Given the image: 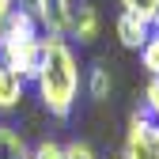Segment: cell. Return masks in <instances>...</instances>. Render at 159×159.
Listing matches in <instances>:
<instances>
[{"mask_svg": "<svg viewBox=\"0 0 159 159\" xmlns=\"http://www.w3.org/2000/svg\"><path fill=\"white\" fill-rule=\"evenodd\" d=\"M34 84H38V95H42V106L53 117L72 114L76 91H80V61L65 38H46V57H42Z\"/></svg>", "mask_w": 159, "mask_h": 159, "instance_id": "cell-1", "label": "cell"}, {"mask_svg": "<svg viewBox=\"0 0 159 159\" xmlns=\"http://www.w3.org/2000/svg\"><path fill=\"white\" fill-rule=\"evenodd\" d=\"M125 159H159V125H155L152 114H140V110H136L129 117Z\"/></svg>", "mask_w": 159, "mask_h": 159, "instance_id": "cell-2", "label": "cell"}, {"mask_svg": "<svg viewBox=\"0 0 159 159\" xmlns=\"http://www.w3.org/2000/svg\"><path fill=\"white\" fill-rule=\"evenodd\" d=\"M34 19L46 27V38H65L68 34V11L72 0H30Z\"/></svg>", "mask_w": 159, "mask_h": 159, "instance_id": "cell-3", "label": "cell"}, {"mask_svg": "<svg viewBox=\"0 0 159 159\" xmlns=\"http://www.w3.org/2000/svg\"><path fill=\"white\" fill-rule=\"evenodd\" d=\"M114 30H117V38H121V46H125V49H140V46L148 42V38L155 34L148 19H140V15H133V11H121V15H117V23H114Z\"/></svg>", "mask_w": 159, "mask_h": 159, "instance_id": "cell-4", "label": "cell"}, {"mask_svg": "<svg viewBox=\"0 0 159 159\" xmlns=\"http://www.w3.org/2000/svg\"><path fill=\"white\" fill-rule=\"evenodd\" d=\"M68 34L72 38H80V42H95V34H98V11H95V4H72V11H68Z\"/></svg>", "mask_w": 159, "mask_h": 159, "instance_id": "cell-5", "label": "cell"}, {"mask_svg": "<svg viewBox=\"0 0 159 159\" xmlns=\"http://www.w3.org/2000/svg\"><path fill=\"white\" fill-rule=\"evenodd\" d=\"M23 84H27V80L19 76V72H11V68L0 65V110H15V106H19V98H23Z\"/></svg>", "mask_w": 159, "mask_h": 159, "instance_id": "cell-6", "label": "cell"}, {"mask_svg": "<svg viewBox=\"0 0 159 159\" xmlns=\"http://www.w3.org/2000/svg\"><path fill=\"white\" fill-rule=\"evenodd\" d=\"M27 140L11 125H0V159H27Z\"/></svg>", "mask_w": 159, "mask_h": 159, "instance_id": "cell-7", "label": "cell"}, {"mask_svg": "<svg viewBox=\"0 0 159 159\" xmlns=\"http://www.w3.org/2000/svg\"><path fill=\"white\" fill-rule=\"evenodd\" d=\"M87 91H91V98H95V102L110 98V68L95 65V68H91V76H87Z\"/></svg>", "mask_w": 159, "mask_h": 159, "instance_id": "cell-8", "label": "cell"}, {"mask_svg": "<svg viewBox=\"0 0 159 159\" xmlns=\"http://www.w3.org/2000/svg\"><path fill=\"white\" fill-rule=\"evenodd\" d=\"M140 65L148 68V76H159V34H152L140 46Z\"/></svg>", "mask_w": 159, "mask_h": 159, "instance_id": "cell-9", "label": "cell"}, {"mask_svg": "<svg viewBox=\"0 0 159 159\" xmlns=\"http://www.w3.org/2000/svg\"><path fill=\"white\" fill-rule=\"evenodd\" d=\"M125 4V11H133V15H140V19H155V11H159V0H121Z\"/></svg>", "mask_w": 159, "mask_h": 159, "instance_id": "cell-10", "label": "cell"}, {"mask_svg": "<svg viewBox=\"0 0 159 159\" xmlns=\"http://www.w3.org/2000/svg\"><path fill=\"white\" fill-rule=\"evenodd\" d=\"M30 159H65V144H57V140H38V148L30 152Z\"/></svg>", "mask_w": 159, "mask_h": 159, "instance_id": "cell-11", "label": "cell"}, {"mask_svg": "<svg viewBox=\"0 0 159 159\" xmlns=\"http://www.w3.org/2000/svg\"><path fill=\"white\" fill-rule=\"evenodd\" d=\"M144 106H148V114H152V117L159 114V76H152V84L144 87Z\"/></svg>", "mask_w": 159, "mask_h": 159, "instance_id": "cell-12", "label": "cell"}, {"mask_svg": "<svg viewBox=\"0 0 159 159\" xmlns=\"http://www.w3.org/2000/svg\"><path fill=\"white\" fill-rule=\"evenodd\" d=\"M65 159H95V152L84 140H72V144H65Z\"/></svg>", "mask_w": 159, "mask_h": 159, "instance_id": "cell-13", "label": "cell"}, {"mask_svg": "<svg viewBox=\"0 0 159 159\" xmlns=\"http://www.w3.org/2000/svg\"><path fill=\"white\" fill-rule=\"evenodd\" d=\"M11 8H15V0H0V27H4V19L11 15Z\"/></svg>", "mask_w": 159, "mask_h": 159, "instance_id": "cell-14", "label": "cell"}, {"mask_svg": "<svg viewBox=\"0 0 159 159\" xmlns=\"http://www.w3.org/2000/svg\"><path fill=\"white\" fill-rule=\"evenodd\" d=\"M152 30H155V34H159V11H155V19H152Z\"/></svg>", "mask_w": 159, "mask_h": 159, "instance_id": "cell-15", "label": "cell"}, {"mask_svg": "<svg viewBox=\"0 0 159 159\" xmlns=\"http://www.w3.org/2000/svg\"><path fill=\"white\" fill-rule=\"evenodd\" d=\"M23 4H27V8H30V0H23Z\"/></svg>", "mask_w": 159, "mask_h": 159, "instance_id": "cell-16", "label": "cell"}, {"mask_svg": "<svg viewBox=\"0 0 159 159\" xmlns=\"http://www.w3.org/2000/svg\"><path fill=\"white\" fill-rule=\"evenodd\" d=\"M155 125H159V114H155Z\"/></svg>", "mask_w": 159, "mask_h": 159, "instance_id": "cell-17", "label": "cell"}, {"mask_svg": "<svg viewBox=\"0 0 159 159\" xmlns=\"http://www.w3.org/2000/svg\"><path fill=\"white\" fill-rule=\"evenodd\" d=\"M15 4H23V0H15Z\"/></svg>", "mask_w": 159, "mask_h": 159, "instance_id": "cell-18", "label": "cell"}, {"mask_svg": "<svg viewBox=\"0 0 159 159\" xmlns=\"http://www.w3.org/2000/svg\"><path fill=\"white\" fill-rule=\"evenodd\" d=\"M121 159H125V155H121Z\"/></svg>", "mask_w": 159, "mask_h": 159, "instance_id": "cell-19", "label": "cell"}, {"mask_svg": "<svg viewBox=\"0 0 159 159\" xmlns=\"http://www.w3.org/2000/svg\"><path fill=\"white\" fill-rule=\"evenodd\" d=\"M27 159H30V155H27Z\"/></svg>", "mask_w": 159, "mask_h": 159, "instance_id": "cell-20", "label": "cell"}]
</instances>
